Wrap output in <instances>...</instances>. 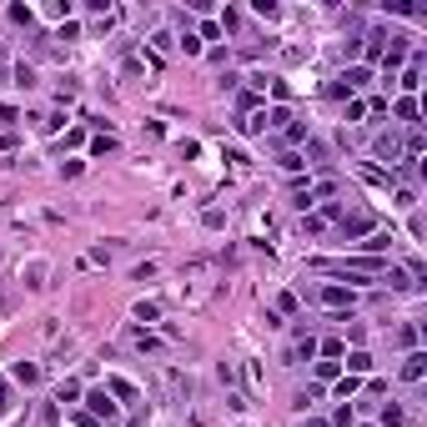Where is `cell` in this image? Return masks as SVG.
Listing matches in <instances>:
<instances>
[{
	"mask_svg": "<svg viewBox=\"0 0 427 427\" xmlns=\"http://www.w3.org/2000/svg\"><path fill=\"white\" fill-rule=\"evenodd\" d=\"M15 85H20V91H31V85H35V66H31V60H20V66H15Z\"/></svg>",
	"mask_w": 427,
	"mask_h": 427,
	"instance_id": "16",
	"label": "cell"
},
{
	"mask_svg": "<svg viewBox=\"0 0 427 427\" xmlns=\"http://www.w3.org/2000/svg\"><path fill=\"white\" fill-rule=\"evenodd\" d=\"M20 121V111H15V106H0V126H15Z\"/></svg>",
	"mask_w": 427,
	"mask_h": 427,
	"instance_id": "32",
	"label": "cell"
},
{
	"mask_svg": "<svg viewBox=\"0 0 427 427\" xmlns=\"http://www.w3.org/2000/svg\"><path fill=\"white\" fill-rule=\"evenodd\" d=\"M397 342H402V347L412 352V347H417V327H402V332H397Z\"/></svg>",
	"mask_w": 427,
	"mask_h": 427,
	"instance_id": "31",
	"label": "cell"
},
{
	"mask_svg": "<svg viewBox=\"0 0 427 427\" xmlns=\"http://www.w3.org/2000/svg\"><path fill=\"white\" fill-rule=\"evenodd\" d=\"M0 60H6V46H0Z\"/></svg>",
	"mask_w": 427,
	"mask_h": 427,
	"instance_id": "34",
	"label": "cell"
},
{
	"mask_svg": "<svg viewBox=\"0 0 427 427\" xmlns=\"http://www.w3.org/2000/svg\"><path fill=\"white\" fill-rule=\"evenodd\" d=\"M387 246H392V231H367V237H362V251H372V256L387 251Z\"/></svg>",
	"mask_w": 427,
	"mask_h": 427,
	"instance_id": "10",
	"label": "cell"
},
{
	"mask_svg": "<svg viewBox=\"0 0 427 427\" xmlns=\"http://www.w3.org/2000/svg\"><path fill=\"white\" fill-rule=\"evenodd\" d=\"M181 51H186V56H201V35L186 31V35H181Z\"/></svg>",
	"mask_w": 427,
	"mask_h": 427,
	"instance_id": "30",
	"label": "cell"
},
{
	"mask_svg": "<svg viewBox=\"0 0 427 427\" xmlns=\"http://www.w3.org/2000/svg\"><path fill=\"white\" fill-rule=\"evenodd\" d=\"M342 367H347V377H367V372H372V357H367V352H352Z\"/></svg>",
	"mask_w": 427,
	"mask_h": 427,
	"instance_id": "9",
	"label": "cell"
},
{
	"mask_svg": "<svg viewBox=\"0 0 427 427\" xmlns=\"http://www.w3.org/2000/svg\"><path fill=\"white\" fill-rule=\"evenodd\" d=\"M6 408H10V382L0 377V412H6Z\"/></svg>",
	"mask_w": 427,
	"mask_h": 427,
	"instance_id": "33",
	"label": "cell"
},
{
	"mask_svg": "<svg viewBox=\"0 0 427 427\" xmlns=\"http://www.w3.org/2000/svg\"><path fill=\"white\" fill-rule=\"evenodd\" d=\"M10 20H15V26H31L35 10H31V6H10Z\"/></svg>",
	"mask_w": 427,
	"mask_h": 427,
	"instance_id": "28",
	"label": "cell"
},
{
	"mask_svg": "<svg viewBox=\"0 0 427 427\" xmlns=\"http://www.w3.org/2000/svg\"><path fill=\"white\" fill-rule=\"evenodd\" d=\"M156 317H161V307H156V302H136V322H146V327H151Z\"/></svg>",
	"mask_w": 427,
	"mask_h": 427,
	"instance_id": "22",
	"label": "cell"
},
{
	"mask_svg": "<svg viewBox=\"0 0 427 427\" xmlns=\"http://www.w3.org/2000/svg\"><path fill=\"white\" fill-rule=\"evenodd\" d=\"M337 81H342V85H347V91L357 96V91H362V85H367V81H372V71H367V66H347V71H342Z\"/></svg>",
	"mask_w": 427,
	"mask_h": 427,
	"instance_id": "6",
	"label": "cell"
},
{
	"mask_svg": "<svg viewBox=\"0 0 427 427\" xmlns=\"http://www.w3.org/2000/svg\"><path fill=\"white\" fill-rule=\"evenodd\" d=\"M372 151H377V161L397 166V161H402V141H397V136H377V141H372Z\"/></svg>",
	"mask_w": 427,
	"mask_h": 427,
	"instance_id": "3",
	"label": "cell"
},
{
	"mask_svg": "<svg viewBox=\"0 0 427 427\" xmlns=\"http://www.w3.org/2000/svg\"><path fill=\"white\" fill-rule=\"evenodd\" d=\"M106 392H111L116 402H136V397H141V392H136V387H131L126 377H106Z\"/></svg>",
	"mask_w": 427,
	"mask_h": 427,
	"instance_id": "7",
	"label": "cell"
},
{
	"mask_svg": "<svg viewBox=\"0 0 427 427\" xmlns=\"http://www.w3.org/2000/svg\"><path fill=\"white\" fill-rule=\"evenodd\" d=\"M402 85H408V91H417V85H422V56H412V66H408V76H402Z\"/></svg>",
	"mask_w": 427,
	"mask_h": 427,
	"instance_id": "19",
	"label": "cell"
},
{
	"mask_svg": "<svg viewBox=\"0 0 427 427\" xmlns=\"http://www.w3.org/2000/svg\"><path fill=\"white\" fill-rule=\"evenodd\" d=\"M422 372H427V352H422V347H412L408 357H402V367H397V377H402V382H417Z\"/></svg>",
	"mask_w": 427,
	"mask_h": 427,
	"instance_id": "2",
	"label": "cell"
},
{
	"mask_svg": "<svg viewBox=\"0 0 427 427\" xmlns=\"http://www.w3.org/2000/svg\"><path fill=\"white\" fill-rule=\"evenodd\" d=\"M46 15H51V20H66V15H71V0H51Z\"/></svg>",
	"mask_w": 427,
	"mask_h": 427,
	"instance_id": "27",
	"label": "cell"
},
{
	"mask_svg": "<svg viewBox=\"0 0 427 427\" xmlns=\"http://www.w3.org/2000/svg\"><path fill=\"white\" fill-rule=\"evenodd\" d=\"M417 111H422L417 96H402V101H397V121H417Z\"/></svg>",
	"mask_w": 427,
	"mask_h": 427,
	"instance_id": "15",
	"label": "cell"
},
{
	"mask_svg": "<svg viewBox=\"0 0 427 427\" xmlns=\"http://www.w3.org/2000/svg\"><path fill=\"white\" fill-rule=\"evenodd\" d=\"M382 276H387V287H392V292H412V287H417L402 267H382Z\"/></svg>",
	"mask_w": 427,
	"mask_h": 427,
	"instance_id": "8",
	"label": "cell"
},
{
	"mask_svg": "<svg viewBox=\"0 0 427 427\" xmlns=\"http://www.w3.org/2000/svg\"><path fill=\"white\" fill-rule=\"evenodd\" d=\"M10 377L31 387V382H40V367H35V362H15V367H10Z\"/></svg>",
	"mask_w": 427,
	"mask_h": 427,
	"instance_id": "13",
	"label": "cell"
},
{
	"mask_svg": "<svg viewBox=\"0 0 427 427\" xmlns=\"http://www.w3.org/2000/svg\"><path fill=\"white\" fill-rule=\"evenodd\" d=\"M131 342H136V347H141V352H161V337H151V332H136Z\"/></svg>",
	"mask_w": 427,
	"mask_h": 427,
	"instance_id": "25",
	"label": "cell"
},
{
	"mask_svg": "<svg viewBox=\"0 0 427 427\" xmlns=\"http://www.w3.org/2000/svg\"><path fill=\"white\" fill-rule=\"evenodd\" d=\"M276 166H282V171H302L307 156H302V151H282V156H276Z\"/></svg>",
	"mask_w": 427,
	"mask_h": 427,
	"instance_id": "20",
	"label": "cell"
},
{
	"mask_svg": "<svg viewBox=\"0 0 427 427\" xmlns=\"http://www.w3.org/2000/svg\"><path fill=\"white\" fill-rule=\"evenodd\" d=\"M337 377H342V362H332V357L317 362V387H322V382H337Z\"/></svg>",
	"mask_w": 427,
	"mask_h": 427,
	"instance_id": "11",
	"label": "cell"
},
{
	"mask_svg": "<svg viewBox=\"0 0 427 427\" xmlns=\"http://www.w3.org/2000/svg\"><path fill=\"white\" fill-rule=\"evenodd\" d=\"M377 422H382V427H408V408H402V402H382V408H377Z\"/></svg>",
	"mask_w": 427,
	"mask_h": 427,
	"instance_id": "4",
	"label": "cell"
},
{
	"mask_svg": "<svg viewBox=\"0 0 427 427\" xmlns=\"http://www.w3.org/2000/svg\"><path fill=\"white\" fill-rule=\"evenodd\" d=\"M111 151H121V141H116L111 131H106V136H96V141H91V156H111Z\"/></svg>",
	"mask_w": 427,
	"mask_h": 427,
	"instance_id": "14",
	"label": "cell"
},
{
	"mask_svg": "<svg viewBox=\"0 0 427 427\" xmlns=\"http://www.w3.org/2000/svg\"><path fill=\"white\" fill-rule=\"evenodd\" d=\"M332 422H337V427H352V422H357V408H352V402H342V408L332 412Z\"/></svg>",
	"mask_w": 427,
	"mask_h": 427,
	"instance_id": "23",
	"label": "cell"
},
{
	"mask_svg": "<svg viewBox=\"0 0 427 427\" xmlns=\"http://www.w3.org/2000/svg\"><path fill=\"white\" fill-rule=\"evenodd\" d=\"M81 397H85V408H91L96 422H116V417H121V402L106 392V387H91V392H81Z\"/></svg>",
	"mask_w": 427,
	"mask_h": 427,
	"instance_id": "1",
	"label": "cell"
},
{
	"mask_svg": "<svg viewBox=\"0 0 427 427\" xmlns=\"http://www.w3.org/2000/svg\"><path fill=\"white\" fill-rule=\"evenodd\" d=\"M56 402L66 408V402H81V382H60V392H56Z\"/></svg>",
	"mask_w": 427,
	"mask_h": 427,
	"instance_id": "21",
	"label": "cell"
},
{
	"mask_svg": "<svg viewBox=\"0 0 427 427\" xmlns=\"http://www.w3.org/2000/svg\"><path fill=\"white\" fill-rule=\"evenodd\" d=\"M352 302H357V292H352V287H337V282L322 287V307H352Z\"/></svg>",
	"mask_w": 427,
	"mask_h": 427,
	"instance_id": "5",
	"label": "cell"
},
{
	"mask_svg": "<svg viewBox=\"0 0 427 427\" xmlns=\"http://www.w3.org/2000/svg\"><path fill=\"white\" fill-rule=\"evenodd\" d=\"M151 46H156V56H166L171 46H176V35H171V31H156V35H151Z\"/></svg>",
	"mask_w": 427,
	"mask_h": 427,
	"instance_id": "26",
	"label": "cell"
},
{
	"mask_svg": "<svg viewBox=\"0 0 427 427\" xmlns=\"http://www.w3.org/2000/svg\"><path fill=\"white\" fill-rule=\"evenodd\" d=\"M362 392V377H337V402H352Z\"/></svg>",
	"mask_w": 427,
	"mask_h": 427,
	"instance_id": "12",
	"label": "cell"
},
{
	"mask_svg": "<svg viewBox=\"0 0 427 427\" xmlns=\"http://www.w3.org/2000/svg\"><path fill=\"white\" fill-rule=\"evenodd\" d=\"M307 136H312V131H307V121H292V126H287V141H292V146H302Z\"/></svg>",
	"mask_w": 427,
	"mask_h": 427,
	"instance_id": "24",
	"label": "cell"
},
{
	"mask_svg": "<svg viewBox=\"0 0 427 427\" xmlns=\"http://www.w3.org/2000/svg\"><path fill=\"white\" fill-rule=\"evenodd\" d=\"M20 276H31L26 287H46V262H31V267H20Z\"/></svg>",
	"mask_w": 427,
	"mask_h": 427,
	"instance_id": "18",
	"label": "cell"
},
{
	"mask_svg": "<svg viewBox=\"0 0 427 427\" xmlns=\"http://www.w3.org/2000/svg\"><path fill=\"white\" fill-rule=\"evenodd\" d=\"M251 10H256V15H267V20H276V15H282V6H271V0H256Z\"/></svg>",
	"mask_w": 427,
	"mask_h": 427,
	"instance_id": "29",
	"label": "cell"
},
{
	"mask_svg": "<svg viewBox=\"0 0 427 427\" xmlns=\"http://www.w3.org/2000/svg\"><path fill=\"white\" fill-rule=\"evenodd\" d=\"M317 352H322V357H342V352H347V342H342V337H327V342H317Z\"/></svg>",
	"mask_w": 427,
	"mask_h": 427,
	"instance_id": "17",
	"label": "cell"
}]
</instances>
